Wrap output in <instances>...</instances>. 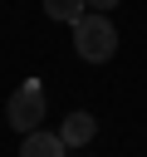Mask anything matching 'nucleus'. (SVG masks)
<instances>
[{
    "label": "nucleus",
    "mask_w": 147,
    "mask_h": 157,
    "mask_svg": "<svg viewBox=\"0 0 147 157\" xmlns=\"http://www.w3.org/2000/svg\"><path fill=\"white\" fill-rule=\"evenodd\" d=\"M74 49H78L83 64H108L113 49H118V29H113V20H108V15H83V20L74 25Z\"/></svg>",
    "instance_id": "nucleus-1"
},
{
    "label": "nucleus",
    "mask_w": 147,
    "mask_h": 157,
    "mask_svg": "<svg viewBox=\"0 0 147 157\" xmlns=\"http://www.w3.org/2000/svg\"><path fill=\"white\" fill-rule=\"evenodd\" d=\"M5 118H10L15 132H34V128L44 123V83H39V78H24V83L10 93Z\"/></svg>",
    "instance_id": "nucleus-2"
},
{
    "label": "nucleus",
    "mask_w": 147,
    "mask_h": 157,
    "mask_svg": "<svg viewBox=\"0 0 147 157\" xmlns=\"http://www.w3.org/2000/svg\"><path fill=\"white\" fill-rule=\"evenodd\" d=\"M20 157H69V142H64L59 132H44V128H34V132H24V142H20Z\"/></svg>",
    "instance_id": "nucleus-3"
},
{
    "label": "nucleus",
    "mask_w": 147,
    "mask_h": 157,
    "mask_svg": "<svg viewBox=\"0 0 147 157\" xmlns=\"http://www.w3.org/2000/svg\"><path fill=\"white\" fill-rule=\"evenodd\" d=\"M93 132H98L93 113H69V118H64V128H59V137H64L69 147H88V142H93Z\"/></svg>",
    "instance_id": "nucleus-4"
},
{
    "label": "nucleus",
    "mask_w": 147,
    "mask_h": 157,
    "mask_svg": "<svg viewBox=\"0 0 147 157\" xmlns=\"http://www.w3.org/2000/svg\"><path fill=\"white\" fill-rule=\"evenodd\" d=\"M44 15L59 20V25H78L88 15V0H44Z\"/></svg>",
    "instance_id": "nucleus-5"
},
{
    "label": "nucleus",
    "mask_w": 147,
    "mask_h": 157,
    "mask_svg": "<svg viewBox=\"0 0 147 157\" xmlns=\"http://www.w3.org/2000/svg\"><path fill=\"white\" fill-rule=\"evenodd\" d=\"M93 10H113V5H123V0H88Z\"/></svg>",
    "instance_id": "nucleus-6"
},
{
    "label": "nucleus",
    "mask_w": 147,
    "mask_h": 157,
    "mask_svg": "<svg viewBox=\"0 0 147 157\" xmlns=\"http://www.w3.org/2000/svg\"><path fill=\"white\" fill-rule=\"evenodd\" d=\"M83 157H88V152H83Z\"/></svg>",
    "instance_id": "nucleus-7"
}]
</instances>
